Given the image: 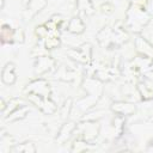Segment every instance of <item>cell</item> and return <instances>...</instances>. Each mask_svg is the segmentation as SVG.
<instances>
[{
	"instance_id": "6da1fadb",
	"label": "cell",
	"mask_w": 153,
	"mask_h": 153,
	"mask_svg": "<svg viewBox=\"0 0 153 153\" xmlns=\"http://www.w3.org/2000/svg\"><path fill=\"white\" fill-rule=\"evenodd\" d=\"M149 18L151 16L147 12V8L130 5V8L127 12V25L133 31L139 32L143 26L147 25V23L149 22Z\"/></svg>"
},
{
	"instance_id": "7a4b0ae2",
	"label": "cell",
	"mask_w": 153,
	"mask_h": 153,
	"mask_svg": "<svg viewBox=\"0 0 153 153\" xmlns=\"http://www.w3.org/2000/svg\"><path fill=\"white\" fill-rule=\"evenodd\" d=\"M48 4V0H30L26 4V8L23 12L24 20H31L38 12H41Z\"/></svg>"
},
{
	"instance_id": "3957f363",
	"label": "cell",
	"mask_w": 153,
	"mask_h": 153,
	"mask_svg": "<svg viewBox=\"0 0 153 153\" xmlns=\"http://www.w3.org/2000/svg\"><path fill=\"white\" fill-rule=\"evenodd\" d=\"M26 91H27V93H35L41 97L49 98V94H50L49 82L43 79H37V80L32 81L30 85H27Z\"/></svg>"
},
{
	"instance_id": "277c9868",
	"label": "cell",
	"mask_w": 153,
	"mask_h": 153,
	"mask_svg": "<svg viewBox=\"0 0 153 153\" xmlns=\"http://www.w3.org/2000/svg\"><path fill=\"white\" fill-rule=\"evenodd\" d=\"M67 54L75 61L80 63H87L88 60L91 59V45L85 44L81 47V49H71L67 51Z\"/></svg>"
},
{
	"instance_id": "5b68a950",
	"label": "cell",
	"mask_w": 153,
	"mask_h": 153,
	"mask_svg": "<svg viewBox=\"0 0 153 153\" xmlns=\"http://www.w3.org/2000/svg\"><path fill=\"white\" fill-rule=\"evenodd\" d=\"M135 48H136V51L141 56H143L146 59H149V60H153V45L148 41H146L145 38H142L140 36L136 37Z\"/></svg>"
},
{
	"instance_id": "8992f818",
	"label": "cell",
	"mask_w": 153,
	"mask_h": 153,
	"mask_svg": "<svg viewBox=\"0 0 153 153\" xmlns=\"http://www.w3.org/2000/svg\"><path fill=\"white\" fill-rule=\"evenodd\" d=\"M17 80L16 76V66L12 62H8L5 65V67L1 71V81L5 85H13Z\"/></svg>"
},
{
	"instance_id": "52a82bcc",
	"label": "cell",
	"mask_w": 153,
	"mask_h": 153,
	"mask_svg": "<svg viewBox=\"0 0 153 153\" xmlns=\"http://www.w3.org/2000/svg\"><path fill=\"white\" fill-rule=\"evenodd\" d=\"M54 66H55V60L51 59V56H39L35 67V73L38 75L44 74Z\"/></svg>"
},
{
	"instance_id": "ba28073f",
	"label": "cell",
	"mask_w": 153,
	"mask_h": 153,
	"mask_svg": "<svg viewBox=\"0 0 153 153\" xmlns=\"http://www.w3.org/2000/svg\"><path fill=\"white\" fill-rule=\"evenodd\" d=\"M67 31L74 35H80L85 31V23L80 18V16H74L67 25Z\"/></svg>"
},
{
	"instance_id": "9c48e42d",
	"label": "cell",
	"mask_w": 153,
	"mask_h": 153,
	"mask_svg": "<svg viewBox=\"0 0 153 153\" xmlns=\"http://www.w3.org/2000/svg\"><path fill=\"white\" fill-rule=\"evenodd\" d=\"M99 133V124L97 122H88V123H85L84 126V131H82V135H84V139L86 141H92L97 137Z\"/></svg>"
},
{
	"instance_id": "30bf717a",
	"label": "cell",
	"mask_w": 153,
	"mask_h": 153,
	"mask_svg": "<svg viewBox=\"0 0 153 153\" xmlns=\"http://www.w3.org/2000/svg\"><path fill=\"white\" fill-rule=\"evenodd\" d=\"M112 110L120 115H133L135 112V105L124 102H117L112 104Z\"/></svg>"
},
{
	"instance_id": "8fae6325",
	"label": "cell",
	"mask_w": 153,
	"mask_h": 153,
	"mask_svg": "<svg viewBox=\"0 0 153 153\" xmlns=\"http://www.w3.org/2000/svg\"><path fill=\"white\" fill-rule=\"evenodd\" d=\"M75 123L74 122H67V123H65L63 126H62V128L60 129V133H59V135H57V137H56V141H59L60 143H63L66 140H68L69 139V136H71V133L75 129Z\"/></svg>"
},
{
	"instance_id": "7c38bea8",
	"label": "cell",
	"mask_w": 153,
	"mask_h": 153,
	"mask_svg": "<svg viewBox=\"0 0 153 153\" xmlns=\"http://www.w3.org/2000/svg\"><path fill=\"white\" fill-rule=\"evenodd\" d=\"M76 7L79 13H85L86 16H92L94 13V7L91 0H76Z\"/></svg>"
},
{
	"instance_id": "4fadbf2b",
	"label": "cell",
	"mask_w": 153,
	"mask_h": 153,
	"mask_svg": "<svg viewBox=\"0 0 153 153\" xmlns=\"http://www.w3.org/2000/svg\"><path fill=\"white\" fill-rule=\"evenodd\" d=\"M27 111H29V110H27V108H26L25 105L19 106V108L16 109L13 112H11V115H8V116L6 117V121L13 122V121H17V120H22V118H24V117L26 116Z\"/></svg>"
},
{
	"instance_id": "5bb4252c",
	"label": "cell",
	"mask_w": 153,
	"mask_h": 153,
	"mask_svg": "<svg viewBox=\"0 0 153 153\" xmlns=\"http://www.w3.org/2000/svg\"><path fill=\"white\" fill-rule=\"evenodd\" d=\"M61 45V39L57 35H49L47 38H45V42H44V47L45 49L48 50H51V49H56Z\"/></svg>"
},
{
	"instance_id": "9a60e30c",
	"label": "cell",
	"mask_w": 153,
	"mask_h": 153,
	"mask_svg": "<svg viewBox=\"0 0 153 153\" xmlns=\"http://www.w3.org/2000/svg\"><path fill=\"white\" fill-rule=\"evenodd\" d=\"M13 152H24V153H33L36 152V146L33 142H24V143H19L16 145L12 148Z\"/></svg>"
},
{
	"instance_id": "2e32d148",
	"label": "cell",
	"mask_w": 153,
	"mask_h": 153,
	"mask_svg": "<svg viewBox=\"0 0 153 153\" xmlns=\"http://www.w3.org/2000/svg\"><path fill=\"white\" fill-rule=\"evenodd\" d=\"M12 36H13V29L10 25L4 24L1 26V42L4 44L12 42Z\"/></svg>"
},
{
	"instance_id": "e0dca14e",
	"label": "cell",
	"mask_w": 153,
	"mask_h": 153,
	"mask_svg": "<svg viewBox=\"0 0 153 153\" xmlns=\"http://www.w3.org/2000/svg\"><path fill=\"white\" fill-rule=\"evenodd\" d=\"M87 149V141L84 139H79V140H75L74 143L72 145V148L71 151L72 152H82V151H86Z\"/></svg>"
},
{
	"instance_id": "ac0fdd59",
	"label": "cell",
	"mask_w": 153,
	"mask_h": 153,
	"mask_svg": "<svg viewBox=\"0 0 153 153\" xmlns=\"http://www.w3.org/2000/svg\"><path fill=\"white\" fill-rule=\"evenodd\" d=\"M35 32H36V36H37L38 38H47L48 35H49V30H48V27H47L44 24L36 26Z\"/></svg>"
},
{
	"instance_id": "d6986e66",
	"label": "cell",
	"mask_w": 153,
	"mask_h": 153,
	"mask_svg": "<svg viewBox=\"0 0 153 153\" xmlns=\"http://www.w3.org/2000/svg\"><path fill=\"white\" fill-rule=\"evenodd\" d=\"M24 32L22 29H14L13 30V36H12V42H16V43H23L24 42Z\"/></svg>"
},
{
	"instance_id": "ffe728a7",
	"label": "cell",
	"mask_w": 153,
	"mask_h": 153,
	"mask_svg": "<svg viewBox=\"0 0 153 153\" xmlns=\"http://www.w3.org/2000/svg\"><path fill=\"white\" fill-rule=\"evenodd\" d=\"M137 88H139V91H140V94L142 96V98H145V99H147V98H151L152 97V94H153V92L145 85V84H139V86H137Z\"/></svg>"
},
{
	"instance_id": "44dd1931",
	"label": "cell",
	"mask_w": 153,
	"mask_h": 153,
	"mask_svg": "<svg viewBox=\"0 0 153 153\" xmlns=\"http://www.w3.org/2000/svg\"><path fill=\"white\" fill-rule=\"evenodd\" d=\"M114 6L110 4V2H105V4H102L100 5V11L105 14H111L114 12Z\"/></svg>"
},
{
	"instance_id": "7402d4cb",
	"label": "cell",
	"mask_w": 153,
	"mask_h": 153,
	"mask_svg": "<svg viewBox=\"0 0 153 153\" xmlns=\"http://www.w3.org/2000/svg\"><path fill=\"white\" fill-rule=\"evenodd\" d=\"M131 5L137 6V7H142V8H147L148 0H131Z\"/></svg>"
}]
</instances>
